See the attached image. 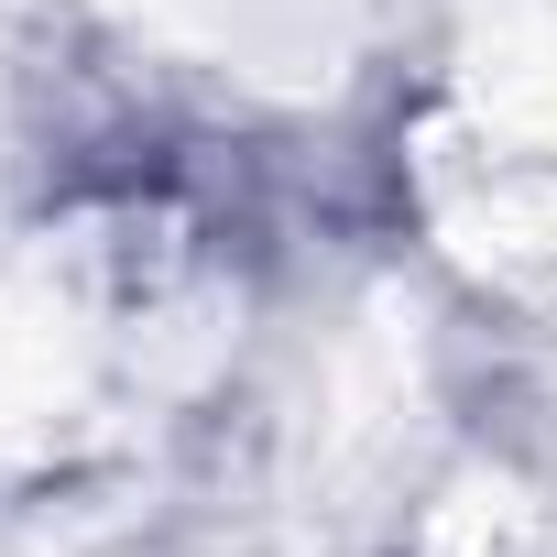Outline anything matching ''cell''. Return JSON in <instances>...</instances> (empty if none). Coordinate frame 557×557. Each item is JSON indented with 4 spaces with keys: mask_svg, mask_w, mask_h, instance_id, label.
I'll list each match as a JSON object with an SVG mask.
<instances>
[{
    "mask_svg": "<svg viewBox=\"0 0 557 557\" xmlns=\"http://www.w3.org/2000/svg\"><path fill=\"white\" fill-rule=\"evenodd\" d=\"M143 23L208 55L219 77H285L339 45V0H143Z\"/></svg>",
    "mask_w": 557,
    "mask_h": 557,
    "instance_id": "obj_1",
    "label": "cell"
}]
</instances>
